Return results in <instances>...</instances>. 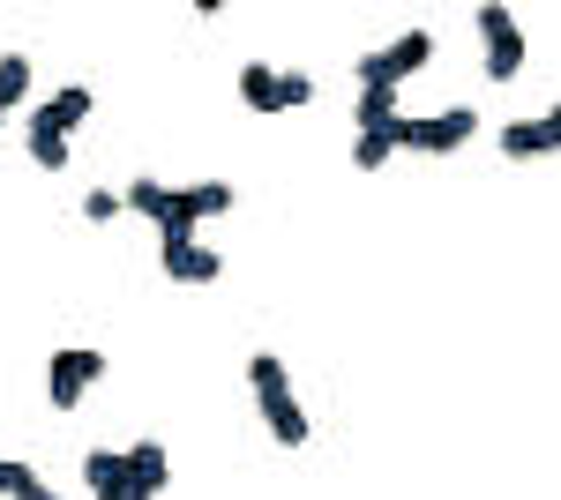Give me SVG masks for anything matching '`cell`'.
Here are the masks:
<instances>
[{"label":"cell","instance_id":"cell-12","mask_svg":"<svg viewBox=\"0 0 561 500\" xmlns=\"http://www.w3.org/2000/svg\"><path fill=\"white\" fill-rule=\"evenodd\" d=\"M517 68H524V31L486 38V83H517Z\"/></svg>","mask_w":561,"mask_h":500},{"label":"cell","instance_id":"cell-18","mask_svg":"<svg viewBox=\"0 0 561 500\" xmlns=\"http://www.w3.org/2000/svg\"><path fill=\"white\" fill-rule=\"evenodd\" d=\"M307 97H314V83H307L300 68H285V75H277V105H307Z\"/></svg>","mask_w":561,"mask_h":500},{"label":"cell","instance_id":"cell-8","mask_svg":"<svg viewBox=\"0 0 561 500\" xmlns=\"http://www.w3.org/2000/svg\"><path fill=\"white\" fill-rule=\"evenodd\" d=\"M121 463H128V478H135L150 500L165 493V478H173V463H165V449H158V441H135V449H121Z\"/></svg>","mask_w":561,"mask_h":500},{"label":"cell","instance_id":"cell-14","mask_svg":"<svg viewBox=\"0 0 561 500\" xmlns=\"http://www.w3.org/2000/svg\"><path fill=\"white\" fill-rule=\"evenodd\" d=\"M23 97H31V60H23V53H0V120H8Z\"/></svg>","mask_w":561,"mask_h":500},{"label":"cell","instance_id":"cell-19","mask_svg":"<svg viewBox=\"0 0 561 500\" xmlns=\"http://www.w3.org/2000/svg\"><path fill=\"white\" fill-rule=\"evenodd\" d=\"M502 31H517V15L510 8H479V38H502Z\"/></svg>","mask_w":561,"mask_h":500},{"label":"cell","instance_id":"cell-3","mask_svg":"<svg viewBox=\"0 0 561 500\" xmlns=\"http://www.w3.org/2000/svg\"><path fill=\"white\" fill-rule=\"evenodd\" d=\"M472 135H479V113H472V105H449V113H427V120H404V113H397V150L449 158V150H465Z\"/></svg>","mask_w":561,"mask_h":500},{"label":"cell","instance_id":"cell-5","mask_svg":"<svg viewBox=\"0 0 561 500\" xmlns=\"http://www.w3.org/2000/svg\"><path fill=\"white\" fill-rule=\"evenodd\" d=\"M158 269L173 284H217L225 277V254L203 247V240H158Z\"/></svg>","mask_w":561,"mask_h":500},{"label":"cell","instance_id":"cell-6","mask_svg":"<svg viewBox=\"0 0 561 500\" xmlns=\"http://www.w3.org/2000/svg\"><path fill=\"white\" fill-rule=\"evenodd\" d=\"M561 150V113H539V120H510L502 127V158H554Z\"/></svg>","mask_w":561,"mask_h":500},{"label":"cell","instance_id":"cell-2","mask_svg":"<svg viewBox=\"0 0 561 500\" xmlns=\"http://www.w3.org/2000/svg\"><path fill=\"white\" fill-rule=\"evenodd\" d=\"M434 60V38L427 31H397L389 45H375L367 60H359V90H397L404 75H420Z\"/></svg>","mask_w":561,"mask_h":500},{"label":"cell","instance_id":"cell-16","mask_svg":"<svg viewBox=\"0 0 561 500\" xmlns=\"http://www.w3.org/2000/svg\"><path fill=\"white\" fill-rule=\"evenodd\" d=\"M397 120V90H359V135Z\"/></svg>","mask_w":561,"mask_h":500},{"label":"cell","instance_id":"cell-17","mask_svg":"<svg viewBox=\"0 0 561 500\" xmlns=\"http://www.w3.org/2000/svg\"><path fill=\"white\" fill-rule=\"evenodd\" d=\"M83 217H90V224H113V217H121V195H105V187H90V195H83Z\"/></svg>","mask_w":561,"mask_h":500},{"label":"cell","instance_id":"cell-10","mask_svg":"<svg viewBox=\"0 0 561 500\" xmlns=\"http://www.w3.org/2000/svg\"><path fill=\"white\" fill-rule=\"evenodd\" d=\"M23 135H31V158H38L45 172H60V165H68V158H76V150H68V135H60V127L45 120L38 105H31V120H23Z\"/></svg>","mask_w":561,"mask_h":500},{"label":"cell","instance_id":"cell-4","mask_svg":"<svg viewBox=\"0 0 561 500\" xmlns=\"http://www.w3.org/2000/svg\"><path fill=\"white\" fill-rule=\"evenodd\" d=\"M105 381V351H53V367H45V396H53V411H76L90 388Z\"/></svg>","mask_w":561,"mask_h":500},{"label":"cell","instance_id":"cell-1","mask_svg":"<svg viewBox=\"0 0 561 500\" xmlns=\"http://www.w3.org/2000/svg\"><path fill=\"white\" fill-rule=\"evenodd\" d=\"M248 388H255V411L262 426L277 433V449H307V411H300V396H293V374H285V359L277 351H255L248 359Z\"/></svg>","mask_w":561,"mask_h":500},{"label":"cell","instance_id":"cell-7","mask_svg":"<svg viewBox=\"0 0 561 500\" xmlns=\"http://www.w3.org/2000/svg\"><path fill=\"white\" fill-rule=\"evenodd\" d=\"M83 478H90V493H98V500H150V493L128 478L121 449H90V456H83Z\"/></svg>","mask_w":561,"mask_h":500},{"label":"cell","instance_id":"cell-11","mask_svg":"<svg viewBox=\"0 0 561 500\" xmlns=\"http://www.w3.org/2000/svg\"><path fill=\"white\" fill-rule=\"evenodd\" d=\"M232 209V179H203V187H180V217L203 224V217H225Z\"/></svg>","mask_w":561,"mask_h":500},{"label":"cell","instance_id":"cell-20","mask_svg":"<svg viewBox=\"0 0 561 500\" xmlns=\"http://www.w3.org/2000/svg\"><path fill=\"white\" fill-rule=\"evenodd\" d=\"M8 500H60V493H53V486H38V470H23V478H15V493H8Z\"/></svg>","mask_w":561,"mask_h":500},{"label":"cell","instance_id":"cell-21","mask_svg":"<svg viewBox=\"0 0 561 500\" xmlns=\"http://www.w3.org/2000/svg\"><path fill=\"white\" fill-rule=\"evenodd\" d=\"M23 470H31V463H8V456H0V500L15 493V478H23Z\"/></svg>","mask_w":561,"mask_h":500},{"label":"cell","instance_id":"cell-13","mask_svg":"<svg viewBox=\"0 0 561 500\" xmlns=\"http://www.w3.org/2000/svg\"><path fill=\"white\" fill-rule=\"evenodd\" d=\"M389 158H397V120H389V127H367V135L352 142V165H359V172H382Z\"/></svg>","mask_w":561,"mask_h":500},{"label":"cell","instance_id":"cell-9","mask_svg":"<svg viewBox=\"0 0 561 500\" xmlns=\"http://www.w3.org/2000/svg\"><path fill=\"white\" fill-rule=\"evenodd\" d=\"M38 113H45V120H53V127H60V135H76V127H83L90 113H98V90L68 83V90H53V97H45Z\"/></svg>","mask_w":561,"mask_h":500},{"label":"cell","instance_id":"cell-15","mask_svg":"<svg viewBox=\"0 0 561 500\" xmlns=\"http://www.w3.org/2000/svg\"><path fill=\"white\" fill-rule=\"evenodd\" d=\"M240 97H248V113H277V68L248 60V68H240Z\"/></svg>","mask_w":561,"mask_h":500}]
</instances>
